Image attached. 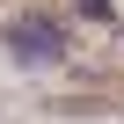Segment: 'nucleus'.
I'll return each instance as SVG.
<instances>
[{
    "label": "nucleus",
    "instance_id": "1",
    "mask_svg": "<svg viewBox=\"0 0 124 124\" xmlns=\"http://www.w3.org/2000/svg\"><path fill=\"white\" fill-rule=\"evenodd\" d=\"M15 44H22L29 58H51V51H58V29H51V22H15Z\"/></svg>",
    "mask_w": 124,
    "mask_h": 124
}]
</instances>
